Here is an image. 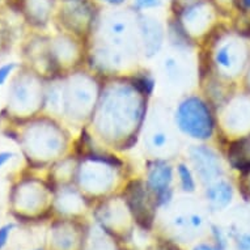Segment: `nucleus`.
Instances as JSON below:
<instances>
[{
	"mask_svg": "<svg viewBox=\"0 0 250 250\" xmlns=\"http://www.w3.org/2000/svg\"><path fill=\"white\" fill-rule=\"evenodd\" d=\"M194 250H219V249H213V248H211V246L208 245H199L197 246Z\"/></svg>",
	"mask_w": 250,
	"mask_h": 250,
	"instance_id": "nucleus-30",
	"label": "nucleus"
},
{
	"mask_svg": "<svg viewBox=\"0 0 250 250\" xmlns=\"http://www.w3.org/2000/svg\"><path fill=\"white\" fill-rule=\"evenodd\" d=\"M104 4H107V5H111V7H119V5H122L126 3V0H99Z\"/></svg>",
	"mask_w": 250,
	"mask_h": 250,
	"instance_id": "nucleus-27",
	"label": "nucleus"
},
{
	"mask_svg": "<svg viewBox=\"0 0 250 250\" xmlns=\"http://www.w3.org/2000/svg\"><path fill=\"white\" fill-rule=\"evenodd\" d=\"M217 123L228 138L250 136V93H241L227 100L217 114Z\"/></svg>",
	"mask_w": 250,
	"mask_h": 250,
	"instance_id": "nucleus-9",
	"label": "nucleus"
},
{
	"mask_svg": "<svg viewBox=\"0 0 250 250\" xmlns=\"http://www.w3.org/2000/svg\"><path fill=\"white\" fill-rule=\"evenodd\" d=\"M3 42H1V30H0V45H1Z\"/></svg>",
	"mask_w": 250,
	"mask_h": 250,
	"instance_id": "nucleus-33",
	"label": "nucleus"
},
{
	"mask_svg": "<svg viewBox=\"0 0 250 250\" xmlns=\"http://www.w3.org/2000/svg\"><path fill=\"white\" fill-rule=\"evenodd\" d=\"M140 51L146 58H153L164 45L165 30L160 21L148 15H138Z\"/></svg>",
	"mask_w": 250,
	"mask_h": 250,
	"instance_id": "nucleus-16",
	"label": "nucleus"
},
{
	"mask_svg": "<svg viewBox=\"0 0 250 250\" xmlns=\"http://www.w3.org/2000/svg\"><path fill=\"white\" fill-rule=\"evenodd\" d=\"M36 250H42V249H36Z\"/></svg>",
	"mask_w": 250,
	"mask_h": 250,
	"instance_id": "nucleus-34",
	"label": "nucleus"
},
{
	"mask_svg": "<svg viewBox=\"0 0 250 250\" xmlns=\"http://www.w3.org/2000/svg\"><path fill=\"white\" fill-rule=\"evenodd\" d=\"M21 143L29 157L38 164L55 163L66 153L68 135L53 119H43L29 125L21 136Z\"/></svg>",
	"mask_w": 250,
	"mask_h": 250,
	"instance_id": "nucleus-3",
	"label": "nucleus"
},
{
	"mask_svg": "<svg viewBox=\"0 0 250 250\" xmlns=\"http://www.w3.org/2000/svg\"><path fill=\"white\" fill-rule=\"evenodd\" d=\"M174 1H178V3L182 5V8H185V7H188V5L194 4V3L198 1V0H174Z\"/></svg>",
	"mask_w": 250,
	"mask_h": 250,
	"instance_id": "nucleus-29",
	"label": "nucleus"
},
{
	"mask_svg": "<svg viewBox=\"0 0 250 250\" xmlns=\"http://www.w3.org/2000/svg\"><path fill=\"white\" fill-rule=\"evenodd\" d=\"M61 13L64 28L76 37H85L95 29V16L85 0H67Z\"/></svg>",
	"mask_w": 250,
	"mask_h": 250,
	"instance_id": "nucleus-15",
	"label": "nucleus"
},
{
	"mask_svg": "<svg viewBox=\"0 0 250 250\" xmlns=\"http://www.w3.org/2000/svg\"><path fill=\"white\" fill-rule=\"evenodd\" d=\"M78 159L72 157H62L58 161L54 163L53 173H51V178L53 181L58 182L62 186L64 185H70L74 182L76 178V170H78Z\"/></svg>",
	"mask_w": 250,
	"mask_h": 250,
	"instance_id": "nucleus-19",
	"label": "nucleus"
},
{
	"mask_svg": "<svg viewBox=\"0 0 250 250\" xmlns=\"http://www.w3.org/2000/svg\"><path fill=\"white\" fill-rule=\"evenodd\" d=\"M177 130L191 139L206 142L212 138L215 118L209 104L199 96H188L177 106L174 115Z\"/></svg>",
	"mask_w": 250,
	"mask_h": 250,
	"instance_id": "nucleus-6",
	"label": "nucleus"
},
{
	"mask_svg": "<svg viewBox=\"0 0 250 250\" xmlns=\"http://www.w3.org/2000/svg\"><path fill=\"white\" fill-rule=\"evenodd\" d=\"M189 222L191 228H199V227L203 224V219H202L201 215H198V213H191L189 216Z\"/></svg>",
	"mask_w": 250,
	"mask_h": 250,
	"instance_id": "nucleus-26",
	"label": "nucleus"
},
{
	"mask_svg": "<svg viewBox=\"0 0 250 250\" xmlns=\"http://www.w3.org/2000/svg\"><path fill=\"white\" fill-rule=\"evenodd\" d=\"M178 182L185 193H194L197 189V176L193 168L186 163H178L176 168Z\"/></svg>",
	"mask_w": 250,
	"mask_h": 250,
	"instance_id": "nucleus-20",
	"label": "nucleus"
},
{
	"mask_svg": "<svg viewBox=\"0 0 250 250\" xmlns=\"http://www.w3.org/2000/svg\"><path fill=\"white\" fill-rule=\"evenodd\" d=\"M125 202L136 222L143 228H149L153 222L156 201L144 181L135 180L127 185L125 191Z\"/></svg>",
	"mask_w": 250,
	"mask_h": 250,
	"instance_id": "nucleus-13",
	"label": "nucleus"
},
{
	"mask_svg": "<svg viewBox=\"0 0 250 250\" xmlns=\"http://www.w3.org/2000/svg\"><path fill=\"white\" fill-rule=\"evenodd\" d=\"M163 72L172 85L184 86L189 82V68L188 62L180 55H168L163 61Z\"/></svg>",
	"mask_w": 250,
	"mask_h": 250,
	"instance_id": "nucleus-18",
	"label": "nucleus"
},
{
	"mask_svg": "<svg viewBox=\"0 0 250 250\" xmlns=\"http://www.w3.org/2000/svg\"><path fill=\"white\" fill-rule=\"evenodd\" d=\"M16 156L15 152H11V151H1L0 152V169L3 168L8 161H11Z\"/></svg>",
	"mask_w": 250,
	"mask_h": 250,
	"instance_id": "nucleus-25",
	"label": "nucleus"
},
{
	"mask_svg": "<svg viewBox=\"0 0 250 250\" xmlns=\"http://www.w3.org/2000/svg\"><path fill=\"white\" fill-rule=\"evenodd\" d=\"M248 82H249V88H250V64L248 67Z\"/></svg>",
	"mask_w": 250,
	"mask_h": 250,
	"instance_id": "nucleus-31",
	"label": "nucleus"
},
{
	"mask_svg": "<svg viewBox=\"0 0 250 250\" xmlns=\"http://www.w3.org/2000/svg\"><path fill=\"white\" fill-rule=\"evenodd\" d=\"M206 199L213 211H222L229 205L233 198V190L228 181L219 178L217 181L206 186Z\"/></svg>",
	"mask_w": 250,
	"mask_h": 250,
	"instance_id": "nucleus-17",
	"label": "nucleus"
},
{
	"mask_svg": "<svg viewBox=\"0 0 250 250\" xmlns=\"http://www.w3.org/2000/svg\"><path fill=\"white\" fill-rule=\"evenodd\" d=\"M148 96L134 78L113 79L101 86L99 103L92 115V126L97 135L110 146L128 148L147 117Z\"/></svg>",
	"mask_w": 250,
	"mask_h": 250,
	"instance_id": "nucleus-1",
	"label": "nucleus"
},
{
	"mask_svg": "<svg viewBox=\"0 0 250 250\" xmlns=\"http://www.w3.org/2000/svg\"><path fill=\"white\" fill-rule=\"evenodd\" d=\"M49 50L55 72L71 74L84 61V47L74 34H61L50 40Z\"/></svg>",
	"mask_w": 250,
	"mask_h": 250,
	"instance_id": "nucleus-10",
	"label": "nucleus"
},
{
	"mask_svg": "<svg viewBox=\"0 0 250 250\" xmlns=\"http://www.w3.org/2000/svg\"><path fill=\"white\" fill-rule=\"evenodd\" d=\"M211 62L219 78L232 80L241 76L244 71L249 67V47L245 41L237 37H223L213 47Z\"/></svg>",
	"mask_w": 250,
	"mask_h": 250,
	"instance_id": "nucleus-7",
	"label": "nucleus"
},
{
	"mask_svg": "<svg viewBox=\"0 0 250 250\" xmlns=\"http://www.w3.org/2000/svg\"><path fill=\"white\" fill-rule=\"evenodd\" d=\"M213 21L215 9L212 5L207 0H198L182 8L178 24L190 40H198L209 33Z\"/></svg>",
	"mask_w": 250,
	"mask_h": 250,
	"instance_id": "nucleus-12",
	"label": "nucleus"
},
{
	"mask_svg": "<svg viewBox=\"0 0 250 250\" xmlns=\"http://www.w3.org/2000/svg\"><path fill=\"white\" fill-rule=\"evenodd\" d=\"M237 248L240 250H250V236L240 234L237 237Z\"/></svg>",
	"mask_w": 250,
	"mask_h": 250,
	"instance_id": "nucleus-24",
	"label": "nucleus"
},
{
	"mask_svg": "<svg viewBox=\"0 0 250 250\" xmlns=\"http://www.w3.org/2000/svg\"><path fill=\"white\" fill-rule=\"evenodd\" d=\"M147 115L144 125V148L152 159H173L180 148L174 119L172 122L168 110L161 106H155Z\"/></svg>",
	"mask_w": 250,
	"mask_h": 250,
	"instance_id": "nucleus-5",
	"label": "nucleus"
},
{
	"mask_svg": "<svg viewBox=\"0 0 250 250\" xmlns=\"http://www.w3.org/2000/svg\"><path fill=\"white\" fill-rule=\"evenodd\" d=\"M238 7H241L244 11H249L250 12V0H237Z\"/></svg>",
	"mask_w": 250,
	"mask_h": 250,
	"instance_id": "nucleus-28",
	"label": "nucleus"
},
{
	"mask_svg": "<svg viewBox=\"0 0 250 250\" xmlns=\"http://www.w3.org/2000/svg\"><path fill=\"white\" fill-rule=\"evenodd\" d=\"M16 67V63H5L3 66H0V86L4 85L5 82L8 80V78Z\"/></svg>",
	"mask_w": 250,
	"mask_h": 250,
	"instance_id": "nucleus-23",
	"label": "nucleus"
},
{
	"mask_svg": "<svg viewBox=\"0 0 250 250\" xmlns=\"http://www.w3.org/2000/svg\"><path fill=\"white\" fill-rule=\"evenodd\" d=\"M174 168L169 160L152 159L146 168V185L155 197L157 207H165L172 201Z\"/></svg>",
	"mask_w": 250,
	"mask_h": 250,
	"instance_id": "nucleus-11",
	"label": "nucleus"
},
{
	"mask_svg": "<svg viewBox=\"0 0 250 250\" xmlns=\"http://www.w3.org/2000/svg\"><path fill=\"white\" fill-rule=\"evenodd\" d=\"M163 4H164V0H134V8L136 12L157 9Z\"/></svg>",
	"mask_w": 250,
	"mask_h": 250,
	"instance_id": "nucleus-21",
	"label": "nucleus"
},
{
	"mask_svg": "<svg viewBox=\"0 0 250 250\" xmlns=\"http://www.w3.org/2000/svg\"><path fill=\"white\" fill-rule=\"evenodd\" d=\"M45 88L37 72H19L8 90V106L20 117L34 115L43 107Z\"/></svg>",
	"mask_w": 250,
	"mask_h": 250,
	"instance_id": "nucleus-8",
	"label": "nucleus"
},
{
	"mask_svg": "<svg viewBox=\"0 0 250 250\" xmlns=\"http://www.w3.org/2000/svg\"><path fill=\"white\" fill-rule=\"evenodd\" d=\"M121 178V164L115 159L89 155L79 160L75 182L82 193L85 191L95 195H104L111 191Z\"/></svg>",
	"mask_w": 250,
	"mask_h": 250,
	"instance_id": "nucleus-4",
	"label": "nucleus"
},
{
	"mask_svg": "<svg viewBox=\"0 0 250 250\" xmlns=\"http://www.w3.org/2000/svg\"><path fill=\"white\" fill-rule=\"evenodd\" d=\"M13 228H15L13 223H8V224H4V226L0 227V250L5 248Z\"/></svg>",
	"mask_w": 250,
	"mask_h": 250,
	"instance_id": "nucleus-22",
	"label": "nucleus"
},
{
	"mask_svg": "<svg viewBox=\"0 0 250 250\" xmlns=\"http://www.w3.org/2000/svg\"><path fill=\"white\" fill-rule=\"evenodd\" d=\"M189 159L195 176L203 185H209L224 174L220 156L208 146H193L189 149Z\"/></svg>",
	"mask_w": 250,
	"mask_h": 250,
	"instance_id": "nucleus-14",
	"label": "nucleus"
},
{
	"mask_svg": "<svg viewBox=\"0 0 250 250\" xmlns=\"http://www.w3.org/2000/svg\"><path fill=\"white\" fill-rule=\"evenodd\" d=\"M248 178H249V188H250V170L248 172ZM249 191H250V189H249Z\"/></svg>",
	"mask_w": 250,
	"mask_h": 250,
	"instance_id": "nucleus-32",
	"label": "nucleus"
},
{
	"mask_svg": "<svg viewBox=\"0 0 250 250\" xmlns=\"http://www.w3.org/2000/svg\"><path fill=\"white\" fill-rule=\"evenodd\" d=\"M101 85L93 75L74 71L63 79V117L74 123L90 122L99 103Z\"/></svg>",
	"mask_w": 250,
	"mask_h": 250,
	"instance_id": "nucleus-2",
	"label": "nucleus"
}]
</instances>
